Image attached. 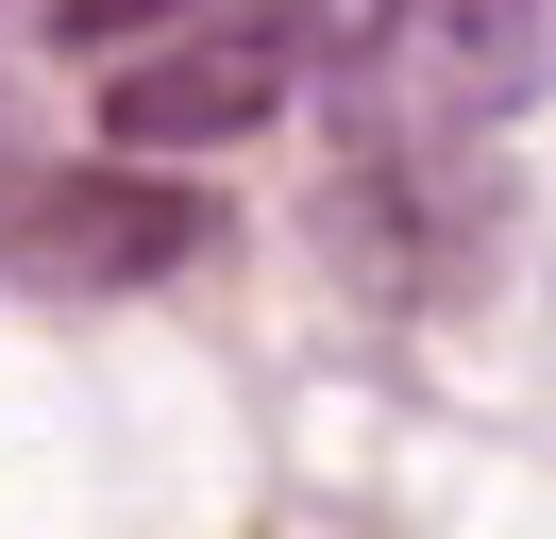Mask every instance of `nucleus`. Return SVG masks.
<instances>
[{
	"mask_svg": "<svg viewBox=\"0 0 556 539\" xmlns=\"http://www.w3.org/2000/svg\"><path fill=\"white\" fill-rule=\"evenodd\" d=\"M556 85V0H388V51L354 67V118H506Z\"/></svg>",
	"mask_w": 556,
	"mask_h": 539,
	"instance_id": "1",
	"label": "nucleus"
},
{
	"mask_svg": "<svg viewBox=\"0 0 556 539\" xmlns=\"http://www.w3.org/2000/svg\"><path fill=\"white\" fill-rule=\"evenodd\" d=\"M304 0H237L219 34H186V51H152V67H118L102 85V135L118 152H203V135H253L287 85H304Z\"/></svg>",
	"mask_w": 556,
	"mask_h": 539,
	"instance_id": "2",
	"label": "nucleus"
},
{
	"mask_svg": "<svg viewBox=\"0 0 556 539\" xmlns=\"http://www.w3.org/2000/svg\"><path fill=\"white\" fill-rule=\"evenodd\" d=\"M186 253H203V202L152 186V168H51V186L0 202V270L17 287H152Z\"/></svg>",
	"mask_w": 556,
	"mask_h": 539,
	"instance_id": "3",
	"label": "nucleus"
},
{
	"mask_svg": "<svg viewBox=\"0 0 556 539\" xmlns=\"http://www.w3.org/2000/svg\"><path fill=\"white\" fill-rule=\"evenodd\" d=\"M51 17H68L85 51H102V34H136V17H169V0H51Z\"/></svg>",
	"mask_w": 556,
	"mask_h": 539,
	"instance_id": "4",
	"label": "nucleus"
}]
</instances>
